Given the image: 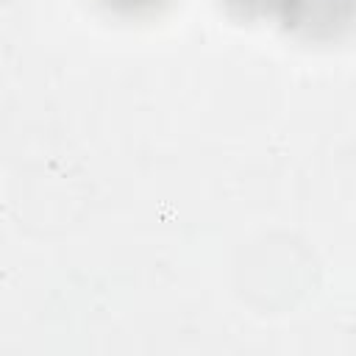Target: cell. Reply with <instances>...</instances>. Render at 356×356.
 <instances>
[{"mask_svg": "<svg viewBox=\"0 0 356 356\" xmlns=\"http://www.w3.org/2000/svg\"><path fill=\"white\" fill-rule=\"evenodd\" d=\"M234 3H242V6H267V8H273V6H298V8H303V3L306 0H234Z\"/></svg>", "mask_w": 356, "mask_h": 356, "instance_id": "cell-2", "label": "cell"}, {"mask_svg": "<svg viewBox=\"0 0 356 356\" xmlns=\"http://www.w3.org/2000/svg\"><path fill=\"white\" fill-rule=\"evenodd\" d=\"M106 3L114 6V8H122V11H142V8L159 6L161 0H106Z\"/></svg>", "mask_w": 356, "mask_h": 356, "instance_id": "cell-1", "label": "cell"}]
</instances>
